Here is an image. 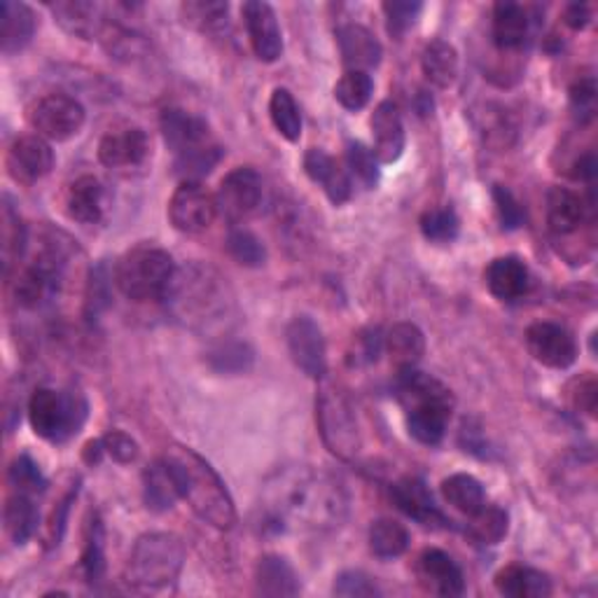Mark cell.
<instances>
[{"label": "cell", "instance_id": "9", "mask_svg": "<svg viewBox=\"0 0 598 598\" xmlns=\"http://www.w3.org/2000/svg\"><path fill=\"white\" fill-rule=\"evenodd\" d=\"M87 401L78 391L38 388L29 401V420L38 437L65 442L80 433L87 420Z\"/></svg>", "mask_w": 598, "mask_h": 598}, {"label": "cell", "instance_id": "46", "mask_svg": "<svg viewBox=\"0 0 598 598\" xmlns=\"http://www.w3.org/2000/svg\"><path fill=\"white\" fill-rule=\"evenodd\" d=\"M227 251L243 267H262L267 262V249L251 230L234 227L227 236Z\"/></svg>", "mask_w": 598, "mask_h": 598}, {"label": "cell", "instance_id": "11", "mask_svg": "<svg viewBox=\"0 0 598 598\" xmlns=\"http://www.w3.org/2000/svg\"><path fill=\"white\" fill-rule=\"evenodd\" d=\"M217 213L232 225L243 223L253 213H257L262 204V179L253 166H236L223 181H220L217 194Z\"/></svg>", "mask_w": 598, "mask_h": 598}, {"label": "cell", "instance_id": "53", "mask_svg": "<svg viewBox=\"0 0 598 598\" xmlns=\"http://www.w3.org/2000/svg\"><path fill=\"white\" fill-rule=\"evenodd\" d=\"M494 202H496V211H498L503 230H519L524 225L526 213H524L521 204L517 202V196L507 187H503V185L494 187Z\"/></svg>", "mask_w": 598, "mask_h": 598}, {"label": "cell", "instance_id": "18", "mask_svg": "<svg viewBox=\"0 0 598 598\" xmlns=\"http://www.w3.org/2000/svg\"><path fill=\"white\" fill-rule=\"evenodd\" d=\"M416 580L428 594L454 598L465 591V578L460 566L449 557L447 551L437 547H428L418 554L416 559Z\"/></svg>", "mask_w": 598, "mask_h": 598}, {"label": "cell", "instance_id": "31", "mask_svg": "<svg viewBox=\"0 0 598 598\" xmlns=\"http://www.w3.org/2000/svg\"><path fill=\"white\" fill-rule=\"evenodd\" d=\"M257 591L262 596H297L302 591L300 575L285 557L264 554L257 564Z\"/></svg>", "mask_w": 598, "mask_h": 598}, {"label": "cell", "instance_id": "47", "mask_svg": "<svg viewBox=\"0 0 598 598\" xmlns=\"http://www.w3.org/2000/svg\"><path fill=\"white\" fill-rule=\"evenodd\" d=\"M8 479L12 484V489L17 494H27V496H38L48 489V479L45 475L40 473L38 468V463L27 456V454H21L19 458H14V463L10 465V473H8Z\"/></svg>", "mask_w": 598, "mask_h": 598}, {"label": "cell", "instance_id": "12", "mask_svg": "<svg viewBox=\"0 0 598 598\" xmlns=\"http://www.w3.org/2000/svg\"><path fill=\"white\" fill-rule=\"evenodd\" d=\"M217 217L215 194H211L202 183L185 181L175 187L169 202L171 225L183 234L206 232Z\"/></svg>", "mask_w": 598, "mask_h": 598}, {"label": "cell", "instance_id": "56", "mask_svg": "<svg viewBox=\"0 0 598 598\" xmlns=\"http://www.w3.org/2000/svg\"><path fill=\"white\" fill-rule=\"evenodd\" d=\"M570 101L572 108L578 110V115L589 120L594 115V105H596V84L594 78H585L578 80L570 87Z\"/></svg>", "mask_w": 598, "mask_h": 598}, {"label": "cell", "instance_id": "30", "mask_svg": "<svg viewBox=\"0 0 598 598\" xmlns=\"http://www.w3.org/2000/svg\"><path fill=\"white\" fill-rule=\"evenodd\" d=\"M496 589L509 598H545L551 594V580L528 566H505L496 572Z\"/></svg>", "mask_w": 598, "mask_h": 598}, {"label": "cell", "instance_id": "13", "mask_svg": "<svg viewBox=\"0 0 598 598\" xmlns=\"http://www.w3.org/2000/svg\"><path fill=\"white\" fill-rule=\"evenodd\" d=\"M285 339L293 363L312 379H323L327 372V346L318 323L308 316H295L285 330Z\"/></svg>", "mask_w": 598, "mask_h": 598}, {"label": "cell", "instance_id": "19", "mask_svg": "<svg viewBox=\"0 0 598 598\" xmlns=\"http://www.w3.org/2000/svg\"><path fill=\"white\" fill-rule=\"evenodd\" d=\"M369 126L374 139L372 152L379 164H393L401 160L405 152V124L397 105L393 101H382L374 108Z\"/></svg>", "mask_w": 598, "mask_h": 598}, {"label": "cell", "instance_id": "6", "mask_svg": "<svg viewBox=\"0 0 598 598\" xmlns=\"http://www.w3.org/2000/svg\"><path fill=\"white\" fill-rule=\"evenodd\" d=\"M185 545L173 534H145L136 540L124 566V585L136 594H160L179 582Z\"/></svg>", "mask_w": 598, "mask_h": 598}, {"label": "cell", "instance_id": "55", "mask_svg": "<svg viewBox=\"0 0 598 598\" xmlns=\"http://www.w3.org/2000/svg\"><path fill=\"white\" fill-rule=\"evenodd\" d=\"M78 489L69 491L65 494L52 509V515L48 519V526H45V545L48 547H57L61 536H63V530H65V517H69V509H71V503L75 498Z\"/></svg>", "mask_w": 598, "mask_h": 598}, {"label": "cell", "instance_id": "40", "mask_svg": "<svg viewBox=\"0 0 598 598\" xmlns=\"http://www.w3.org/2000/svg\"><path fill=\"white\" fill-rule=\"evenodd\" d=\"M227 14L230 6L217 3V0H190V3L181 6L183 24L202 33L223 29L227 24Z\"/></svg>", "mask_w": 598, "mask_h": 598}, {"label": "cell", "instance_id": "27", "mask_svg": "<svg viewBox=\"0 0 598 598\" xmlns=\"http://www.w3.org/2000/svg\"><path fill=\"white\" fill-rule=\"evenodd\" d=\"M57 24L75 38L94 40L101 36L105 27V17L97 3H84V0H69V3L50 6Z\"/></svg>", "mask_w": 598, "mask_h": 598}, {"label": "cell", "instance_id": "28", "mask_svg": "<svg viewBox=\"0 0 598 598\" xmlns=\"http://www.w3.org/2000/svg\"><path fill=\"white\" fill-rule=\"evenodd\" d=\"M585 199L568 187H551L547 194V225L554 234L568 236L585 223Z\"/></svg>", "mask_w": 598, "mask_h": 598}, {"label": "cell", "instance_id": "26", "mask_svg": "<svg viewBox=\"0 0 598 598\" xmlns=\"http://www.w3.org/2000/svg\"><path fill=\"white\" fill-rule=\"evenodd\" d=\"M491 31H494V42L498 50L503 52L519 50L530 33L528 10L519 3H513V0L496 3Z\"/></svg>", "mask_w": 598, "mask_h": 598}, {"label": "cell", "instance_id": "51", "mask_svg": "<svg viewBox=\"0 0 598 598\" xmlns=\"http://www.w3.org/2000/svg\"><path fill=\"white\" fill-rule=\"evenodd\" d=\"M566 397L570 407L578 414H587L589 418L596 416V405H598V384L594 379V374H582L578 379H572L566 388Z\"/></svg>", "mask_w": 598, "mask_h": 598}, {"label": "cell", "instance_id": "20", "mask_svg": "<svg viewBox=\"0 0 598 598\" xmlns=\"http://www.w3.org/2000/svg\"><path fill=\"white\" fill-rule=\"evenodd\" d=\"M391 498L395 507L401 509L403 515L409 519L418 521L420 526L437 528V526H447V517L439 513V507L433 500V494L428 491V486L424 479L418 477H403L401 482H395L391 486Z\"/></svg>", "mask_w": 598, "mask_h": 598}, {"label": "cell", "instance_id": "1", "mask_svg": "<svg viewBox=\"0 0 598 598\" xmlns=\"http://www.w3.org/2000/svg\"><path fill=\"white\" fill-rule=\"evenodd\" d=\"M262 509L276 530H335L348 515L342 482L312 465H283L267 477Z\"/></svg>", "mask_w": 598, "mask_h": 598}, {"label": "cell", "instance_id": "24", "mask_svg": "<svg viewBox=\"0 0 598 598\" xmlns=\"http://www.w3.org/2000/svg\"><path fill=\"white\" fill-rule=\"evenodd\" d=\"M38 29L36 12L14 0H3L0 3V50L3 54H17L24 50L33 40Z\"/></svg>", "mask_w": 598, "mask_h": 598}, {"label": "cell", "instance_id": "43", "mask_svg": "<svg viewBox=\"0 0 598 598\" xmlns=\"http://www.w3.org/2000/svg\"><path fill=\"white\" fill-rule=\"evenodd\" d=\"M479 120H482L479 129H482V134H484L486 143L498 148V150H505V148L513 145L517 129H515V122L509 120L505 108H500V105H486L484 113L479 115Z\"/></svg>", "mask_w": 598, "mask_h": 598}, {"label": "cell", "instance_id": "25", "mask_svg": "<svg viewBox=\"0 0 598 598\" xmlns=\"http://www.w3.org/2000/svg\"><path fill=\"white\" fill-rule=\"evenodd\" d=\"M65 213L80 225H97L103 217V185L94 175H80L65 190Z\"/></svg>", "mask_w": 598, "mask_h": 598}, {"label": "cell", "instance_id": "52", "mask_svg": "<svg viewBox=\"0 0 598 598\" xmlns=\"http://www.w3.org/2000/svg\"><path fill=\"white\" fill-rule=\"evenodd\" d=\"M332 594L342 596V598H374V596H382V589L376 587V582L369 578L367 572L346 570V572L337 575Z\"/></svg>", "mask_w": 598, "mask_h": 598}, {"label": "cell", "instance_id": "45", "mask_svg": "<svg viewBox=\"0 0 598 598\" xmlns=\"http://www.w3.org/2000/svg\"><path fill=\"white\" fill-rule=\"evenodd\" d=\"M460 220L452 206L430 209L420 215V234L430 243H452L458 236Z\"/></svg>", "mask_w": 598, "mask_h": 598}, {"label": "cell", "instance_id": "35", "mask_svg": "<svg viewBox=\"0 0 598 598\" xmlns=\"http://www.w3.org/2000/svg\"><path fill=\"white\" fill-rule=\"evenodd\" d=\"M6 530L14 545H27L38 530V507L33 496L12 494L6 503Z\"/></svg>", "mask_w": 598, "mask_h": 598}, {"label": "cell", "instance_id": "22", "mask_svg": "<svg viewBox=\"0 0 598 598\" xmlns=\"http://www.w3.org/2000/svg\"><path fill=\"white\" fill-rule=\"evenodd\" d=\"M337 45L348 71H369L382 63V42L363 24H344L337 29Z\"/></svg>", "mask_w": 598, "mask_h": 598}, {"label": "cell", "instance_id": "39", "mask_svg": "<svg viewBox=\"0 0 598 598\" xmlns=\"http://www.w3.org/2000/svg\"><path fill=\"white\" fill-rule=\"evenodd\" d=\"M270 115H272V122H274L276 131L285 141H291V143L300 141V136H302L300 105H297L295 97L287 90H283V87H278V90L272 92Z\"/></svg>", "mask_w": 598, "mask_h": 598}, {"label": "cell", "instance_id": "33", "mask_svg": "<svg viewBox=\"0 0 598 598\" xmlns=\"http://www.w3.org/2000/svg\"><path fill=\"white\" fill-rule=\"evenodd\" d=\"M439 489H442V496H445V500L465 517H473L486 505L484 486L473 475H465V473L452 475L442 482Z\"/></svg>", "mask_w": 598, "mask_h": 598}, {"label": "cell", "instance_id": "21", "mask_svg": "<svg viewBox=\"0 0 598 598\" xmlns=\"http://www.w3.org/2000/svg\"><path fill=\"white\" fill-rule=\"evenodd\" d=\"M304 171L308 179L323 187L325 196L335 206H342L351 199L353 185H351L348 169H344L342 162H337L325 150H318V148L308 150L304 154Z\"/></svg>", "mask_w": 598, "mask_h": 598}, {"label": "cell", "instance_id": "2", "mask_svg": "<svg viewBox=\"0 0 598 598\" xmlns=\"http://www.w3.org/2000/svg\"><path fill=\"white\" fill-rule=\"evenodd\" d=\"M162 302H166L175 321L194 332L227 327L236 312L227 278L202 262H190L175 270Z\"/></svg>", "mask_w": 598, "mask_h": 598}, {"label": "cell", "instance_id": "34", "mask_svg": "<svg viewBox=\"0 0 598 598\" xmlns=\"http://www.w3.org/2000/svg\"><path fill=\"white\" fill-rule=\"evenodd\" d=\"M143 496L148 509H152V513H169L175 500L181 498L164 458L148 465V470L143 473Z\"/></svg>", "mask_w": 598, "mask_h": 598}, {"label": "cell", "instance_id": "29", "mask_svg": "<svg viewBox=\"0 0 598 598\" xmlns=\"http://www.w3.org/2000/svg\"><path fill=\"white\" fill-rule=\"evenodd\" d=\"M384 351L397 369H412L420 363L426 353V337L414 323H397L388 330L384 337Z\"/></svg>", "mask_w": 598, "mask_h": 598}, {"label": "cell", "instance_id": "23", "mask_svg": "<svg viewBox=\"0 0 598 598\" xmlns=\"http://www.w3.org/2000/svg\"><path fill=\"white\" fill-rule=\"evenodd\" d=\"M484 283L489 293L500 302H517L528 293L530 274L524 260L515 255L496 257L484 272Z\"/></svg>", "mask_w": 598, "mask_h": 598}, {"label": "cell", "instance_id": "57", "mask_svg": "<svg viewBox=\"0 0 598 598\" xmlns=\"http://www.w3.org/2000/svg\"><path fill=\"white\" fill-rule=\"evenodd\" d=\"M564 21L572 31H582L589 27V21H591V8L585 3H572L566 8Z\"/></svg>", "mask_w": 598, "mask_h": 598}, {"label": "cell", "instance_id": "42", "mask_svg": "<svg viewBox=\"0 0 598 598\" xmlns=\"http://www.w3.org/2000/svg\"><path fill=\"white\" fill-rule=\"evenodd\" d=\"M372 90H374V82H372L369 73L346 71L335 87V99L339 101L342 108L351 110V113H356V110H363L369 103Z\"/></svg>", "mask_w": 598, "mask_h": 598}, {"label": "cell", "instance_id": "5", "mask_svg": "<svg viewBox=\"0 0 598 598\" xmlns=\"http://www.w3.org/2000/svg\"><path fill=\"white\" fill-rule=\"evenodd\" d=\"M160 126L164 143L173 152L175 173L185 175L187 181L209 175L223 158V148L213 139L204 118L181 108H166L160 118Z\"/></svg>", "mask_w": 598, "mask_h": 598}, {"label": "cell", "instance_id": "48", "mask_svg": "<svg viewBox=\"0 0 598 598\" xmlns=\"http://www.w3.org/2000/svg\"><path fill=\"white\" fill-rule=\"evenodd\" d=\"M80 568L84 572L87 582H97L101 580V575L105 570V554H103V524L94 515L90 521V530H87V543L82 551V561Z\"/></svg>", "mask_w": 598, "mask_h": 598}, {"label": "cell", "instance_id": "50", "mask_svg": "<svg viewBox=\"0 0 598 598\" xmlns=\"http://www.w3.org/2000/svg\"><path fill=\"white\" fill-rule=\"evenodd\" d=\"M384 351V337L379 327H365L358 332L356 339H353V348L348 353V363L353 367H365L379 361Z\"/></svg>", "mask_w": 598, "mask_h": 598}, {"label": "cell", "instance_id": "32", "mask_svg": "<svg viewBox=\"0 0 598 598\" xmlns=\"http://www.w3.org/2000/svg\"><path fill=\"white\" fill-rule=\"evenodd\" d=\"M420 69H424V75L433 87H437V90H447V87L456 82L458 75L456 48L442 38L430 40L424 54H420Z\"/></svg>", "mask_w": 598, "mask_h": 598}, {"label": "cell", "instance_id": "4", "mask_svg": "<svg viewBox=\"0 0 598 598\" xmlns=\"http://www.w3.org/2000/svg\"><path fill=\"white\" fill-rule=\"evenodd\" d=\"M395 395L405 409L409 435L426 447L439 445L454 412L452 391L435 376L412 367L397 369Z\"/></svg>", "mask_w": 598, "mask_h": 598}, {"label": "cell", "instance_id": "49", "mask_svg": "<svg viewBox=\"0 0 598 598\" xmlns=\"http://www.w3.org/2000/svg\"><path fill=\"white\" fill-rule=\"evenodd\" d=\"M420 10H424V6L416 3V0H388V3H384L388 33L395 40H403V36L414 27Z\"/></svg>", "mask_w": 598, "mask_h": 598}, {"label": "cell", "instance_id": "14", "mask_svg": "<svg viewBox=\"0 0 598 598\" xmlns=\"http://www.w3.org/2000/svg\"><path fill=\"white\" fill-rule=\"evenodd\" d=\"M528 353L540 365L551 369H568L578 361V344L570 332L559 323H534L526 330Z\"/></svg>", "mask_w": 598, "mask_h": 598}, {"label": "cell", "instance_id": "36", "mask_svg": "<svg viewBox=\"0 0 598 598\" xmlns=\"http://www.w3.org/2000/svg\"><path fill=\"white\" fill-rule=\"evenodd\" d=\"M409 547V530L395 519H376L369 528V549L379 559L403 557Z\"/></svg>", "mask_w": 598, "mask_h": 598}, {"label": "cell", "instance_id": "7", "mask_svg": "<svg viewBox=\"0 0 598 598\" xmlns=\"http://www.w3.org/2000/svg\"><path fill=\"white\" fill-rule=\"evenodd\" d=\"M173 257L152 243H141L126 251L115 264V283L131 302H160L166 297L175 276Z\"/></svg>", "mask_w": 598, "mask_h": 598}, {"label": "cell", "instance_id": "8", "mask_svg": "<svg viewBox=\"0 0 598 598\" xmlns=\"http://www.w3.org/2000/svg\"><path fill=\"white\" fill-rule=\"evenodd\" d=\"M316 420L323 445L332 456L339 460H353L363 449V437L358 428L356 412L348 401V395L337 386L321 379L316 397Z\"/></svg>", "mask_w": 598, "mask_h": 598}, {"label": "cell", "instance_id": "3", "mask_svg": "<svg viewBox=\"0 0 598 598\" xmlns=\"http://www.w3.org/2000/svg\"><path fill=\"white\" fill-rule=\"evenodd\" d=\"M179 496L192 513L217 530H230L236 524V507L213 465L190 447L173 445L164 456Z\"/></svg>", "mask_w": 598, "mask_h": 598}, {"label": "cell", "instance_id": "37", "mask_svg": "<svg viewBox=\"0 0 598 598\" xmlns=\"http://www.w3.org/2000/svg\"><path fill=\"white\" fill-rule=\"evenodd\" d=\"M206 363L217 374H246L255 363V353L246 342L227 339L217 342L211 351H206Z\"/></svg>", "mask_w": 598, "mask_h": 598}, {"label": "cell", "instance_id": "16", "mask_svg": "<svg viewBox=\"0 0 598 598\" xmlns=\"http://www.w3.org/2000/svg\"><path fill=\"white\" fill-rule=\"evenodd\" d=\"M6 169L14 183L36 185L54 169V152L50 143L38 134L19 136L8 150Z\"/></svg>", "mask_w": 598, "mask_h": 598}, {"label": "cell", "instance_id": "15", "mask_svg": "<svg viewBox=\"0 0 598 598\" xmlns=\"http://www.w3.org/2000/svg\"><path fill=\"white\" fill-rule=\"evenodd\" d=\"M150 158V139L145 129L136 124H124L110 129L99 143V162L105 169L129 171L139 169Z\"/></svg>", "mask_w": 598, "mask_h": 598}, {"label": "cell", "instance_id": "54", "mask_svg": "<svg viewBox=\"0 0 598 598\" xmlns=\"http://www.w3.org/2000/svg\"><path fill=\"white\" fill-rule=\"evenodd\" d=\"M101 442L105 454L122 465L134 463L139 458V442L122 430H110Z\"/></svg>", "mask_w": 598, "mask_h": 598}, {"label": "cell", "instance_id": "38", "mask_svg": "<svg viewBox=\"0 0 598 598\" xmlns=\"http://www.w3.org/2000/svg\"><path fill=\"white\" fill-rule=\"evenodd\" d=\"M29 243V230L21 223L19 213L12 209L10 196H3V264H6V276H10L12 267L19 260L24 257Z\"/></svg>", "mask_w": 598, "mask_h": 598}, {"label": "cell", "instance_id": "41", "mask_svg": "<svg viewBox=\"0 0 598 598\" xmlns=\"http://www.w3.org/2000/svg\"><path fill=\"white\" fill-rule=\"evenodd\" d=\"M468 534L479 545H496L507 536V513L498 505H484L470 517Z\"/></svg>", "mask_w": 598, "mask_h": 598}, {"label": "cell", "instance_id": "10", "mask_svg": "<svg viewBox=\"0 0 598 598\" xmlns=\"http://www.w3.org/2000/svg\"><path fill=\"white\" fill-rule=\"evenodd\" d=\"M84 108L69 94H48L31 103L27 120L45 141H69L84 126Z\"/></svg>", "mask_w": 598, "mask_h": 598}, {"label": "cell", "instance_id": "17", "mask_svg": "<svg viewBox=\"0 0 598 598\" xmlns=\"http://www.w3.org/2000/svg\"><path fill=\"white\" fill-rule=\"evenodd\" d=\"M241 14L255 57L264 63L278 61L283 54V33L274 8L262 3V0H249V3H243Z\"/></svg>", "mask_w": 598, "mask_h": 598}, {"label": "cell", "instance_id": "44", "mask_svg": "<svg viewBox=\"0 0 598 598\" xmlns=\"http://www.w3.org/2000/svg\"><path fill=\"white\" fill-rule=\"evenodd\" d=\"M346 166L348 175H353L365 190H372L379 183V160L361 141H351L346 145Z\"/></svg>", "mask_w": 598, "mask_h": 598}]
</instances>
